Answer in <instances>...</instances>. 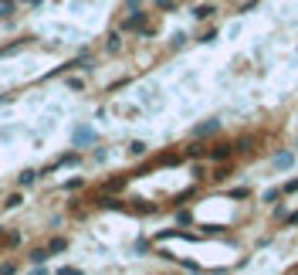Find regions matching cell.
<instances>
[{
  "mask_svg": "<svg viewBox=\"0 0 298 275\" xmlns=\"http://www.w3.org/2000/svg\"><path fill=\"white\" fill-rule=\"evenodd\" d=\"M292 153H278V157H275V167H278V170H288V167H292Z\"/></svg>",
  "mask_w": 298,
  "mask_h": 275,
  "instance_id": "cell-1",
  "label": "cell"
},
{
  "mask_svg": "<svg viewBox=\"0 0 298 275\" xmlns=\"http://www.w3.org/2000/svg\"><path fill=\"white\" fill-rule=\"evenodd\" d=\"M230 157V146H214L210 150V160H227Z\"/></svg>",
  "mask_w": 298,
  "mask_h": 275,
  "instance_id": "cell-2",
  "label": "cell"
},
{
  "mask_svg": "<svg viewBox=\"0 0 298 275\" xmlns=\"http://www.w3.org/2000/svg\"><path fill=\"white\" fill-rule=\"evenodd\" d=\"M143 24H146V17H143V14H136V17H129V20H126V27H129V31H139Z\"/></svg>",
  "mask_w": 298,
  "mask_h": 275,
  "instance_id": "cell-3",
  "label": "cell"
},
{
  "mask_svg": "<svg viewBox=\"0 0 298 275\" xmlns=\"http://www.w3.org/2000/svg\"><path fill=\"white\" fill-rule=\"evenodd\" d=\"M210 14H214V7H197V10H193V17H197V20H207Z\"/></svg>",
  "mask_w": 298,
  "mask_h": 275,
  "instance_id": "cell-4",
  "label": "cell"
},
{
  "mask_svg": "<svg viewBox=\"0 0 298 275\" xmlns=\"http://www.w3.org/2000/svg\"><path fill=\"white\" fill-rule=\"evenodd\" d=\"M214 129H217V122H214V119H210V122H204V126H200V129H197V136H207V133H214Z\"/></svg>",
  "mask_w": 298,
  "mask_h": 275,
  "instance_id": "cell-5",
  "label": "cell"
},
{
  "mask_svg": "<svg viewBox=\"0 0 298 275\" xmlns=\"http://www.w3.org/2000/svg\"><path fill=\"white\" fill-rule=\"evenodd\" d=\"M48 252H51V255H55V252H65V238H55V241L48 245Z\"/></svg>",
  "mask_w": 298,
  "mask_h": 275,
  "instance_id": "cell-6",
  "label": "cell"
},
{
  "mask_svg": "<svg viewBox=\"0 0 298 275\" xmlns=\"http://www.w3.org/2000/svg\"><path fill=\"white\" fill-rule=\"evenodd\" d=\"M288 224H298V211H295V214H288Z\"/></svg>",
  "mask_w": 298,
  "mask_h": 275,
  "instance_id": "cell-7",
  "label": "cell"
}]
</instances>
